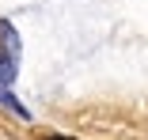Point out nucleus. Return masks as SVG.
<instances>
[{
    "mask_svg": "<svg viewBox=\"0 0 148 140\" xmlns=\"http://www.w3.org/2000/svg\"><path fill=\"white\" fill-rule=\"evenodd\" d=\"M19 76V31L0 19V87H8V83H15Z\"/></svg>",
    "mask_w": 148,
    "mask_h": 140,
    "instance_id": "f257e3e1",
    "label": "nucleus"
},
{
    "mask_svg": "<svg viewBox=\"0 0 148 140\" xmlns=\"http://www.w3.org/2000/svg\"><path fill=\"white\" fill-rule=\"evenodd\" d=\"M49 140H69V136H49Z\"/></svg>",
    "mask_w": 148,
    "mask_h": 140,
    "instance_id": "f03ea898",
    "label": "nucleus"
}]
</instances>
